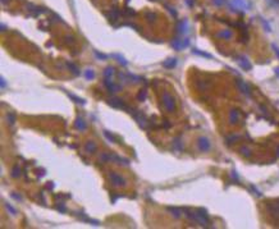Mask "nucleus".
<instances>
[{"label": "nucleus", "mask_w": 279, "mask_h": 229, "mask_svg": "<svg viewBox=\"0 0 279 229\" xmlns=\"http://www.w3.org/2000/svg\"><path fill=\"white\" fill-rule=\"evenodd\" d=\"M163 105H164V108L167 109L169 113H173V111H174V109H175L174 97H173L170 94L165 92V94L163 95Z\"/></svg>", "instance_id": "obj_1"}, {"label": "nucleus", "mask_w": 279, "mask_h": 229, "mask_svg": "<svg viewBox=\"0 0 279 229\" xmlns=\"http://www.w3.org/2000/svg\"><path fill=\"white\" fill-rule=\"evenodd\" d=\"M109 178H110L111 183L116 187H121V186H124L126 184V179L122 177V175H119L118 173H115V172H110L109 173Z\"/></svg>", "instance_id": "obj_2"}, {"label": "nucleus", "mask_w": 279, "mask_h": 229, "mask_svg": "<svg viewBox=\"0 0 279 229\" xmlns=\"http://www.w3.org/2000/svg\"><path fill=\"white\" fill-rule=\"evenodd\" d=\"M190 45V40L188 38H175L174 41L172 42V46L175 49V50H183L185 48H187Z\"/></svg>", "instance_id": "obj_3"}, {"label": "nucleus", "mask_w": 279, "mask_h": 229, "mask_svg": "<svg viewBox=\"0 0 279 229\" xmlns=\"http://www.w3.org/2000/svg\"><path fill=\"white\" fill-rule=\"evenodd\" d=\"M104 84L110 94L118 92V91L121 90V86H116V84L113 82V78H104Z\"/></svg>", "instance_id": "obj_4"}, {"label": "nucleus", "mask_w": 279, "mask_h": 229, "mask_svg": "<svg viewBox=\"0 0 279 229\" xmlns=\"http://www.w3.org/2000/svg\"><path fill=\"white\" fill-rule=\"evenodd\" d=\"M108 101H109V104H110L113 108H119V109H127V110H131V109L127 106L124 103H123V100H121V99H118V97L109 99Z\"/></svg>", "instance_id": "obj_5"}, {"label": "nucleus", "mask_w": 279, "mask_h": 229, "mask_svg": "<svg viewBox=\"0 0 279 229\" xmlns=\"http://www.w3.org/2000/svg\"><path fill=\"white\" fill-rule=\"evenodd\" d=\"M177 30H178V33H179V35L187 33V32H188V22H187L186 19L179 21L178 24H177Z\"/></svg>", "instance_id": "obj_6"}, {"label": "nucleus", "mask_w": 279, "mask_h": 229, "mask_svg": "<svg viewBox=\"0 0 279 229\" xmlns=\"http://www.w3.org/2000/svg\"><path fill=\"white\" fill-rule=\"evenodd\" d=\"M197 146H199V149L201 151H207L210 149V142H209V140L207 138H205V137H201V138H199V142H197Z\"/></svg>", "instance_id": "obj_7"}, {"label": "nucleus", "mask_w": 279, "mask_h": 229, "mask_svg": "<svg viewBox=\"0 0 279 229\" xmlns=\"http://www.w3.org/2000/svg\"><path fill=\"white\" fill-rule=\"evenodd\" d=\"M238 64L242 67L243 69H251V64H250V62H248V59L246 58V56H238Z\"/></svg>", "instance_id": "obj_8"}, {"label": "nucleus", "mask_w": 279, "mask_h": 229, "mask_svg": "<svg viewBox=\"0 0 279 229\" xmlns=\"http://www.w3.org/2000/svg\"><path fill=\"white\" fill-rule=\"evenodd\" d=\"M237 86H238V89L241 90L245 95H247V96H250V95H251V92H250V87L247 86V84L243 82V81L238 79V81H237Z\"/></svg>", "instance_id": "obj_9"}, {"label": "nucleus", "mask_w": 279, "mask_h": 229, "mask_svg": "<svg viewBox=\"0 0 279 229\" xmlns=\"http://www.w3.org/2000/svg\"><path fill=\"white\" fill-rule=\"evenodd\" d=\"M75 127L77 129H80V131H84V129L87 128V124H86V122H84L83 118L78 117L76 119V122H75Z\"/></svg>", "instance_id": "obj_10"}, {"label": "nucleus", "mask_w": 279, "mask_h": 229, "mask_svg": "<svg viewBox=\"0 0 279 229\" xmlns=\"http://www.w3.org/2000/svg\"><path fill=\"white\" fill-rule=\"evenodd\" d=\"M84 150H86L87 154H94L95 151H96V143H95L94 141H87V142L84 143Z\"/></svg>", "instance_id": "obj_11"}, {"label": "nucleus", "mask_w": 279, "mask_h": 229, "mask_svg": "<svg viewBox=\"0 0 279 229\" xmlns=\"http://www.w3.org/2000/svg\"><path fill=\"white\" fill-rule=\"evenodd\" d=\"M163 65L165 67V68H169V69L174 68V67L177 65V59H175V58H170V59H168V60H164Z\"/></svg>", "instance_id": "obj_12"}, {"label": "nucleus", "mask_w": 279, "mask_h": 229, "mask_svg": "<svg viewBox=\"0 0 279 229\" xmlns=\"http://www.w3.org/2000/svg\"><path fill=\"white\" fill-rule=\"evenodd\" d=\"M233 4H234L236 8H238V9H247L248 8V5H247V3L245 1V0H233Z\"/></svg>", "instance_id": "obj_13"}, {"label": "nucleus", "mask_w": 279, "mask_h": 229, "mask_svg": "<svg viewBox=\"0 0 279 229\" xmlns=\"http://www.w3.org/2000/svg\"><path fill=\"white\" fill-rule=\"evenodd\" d=\"M114 68L113 67H106L104 70V78H113V74H114Z\"/></svg>", "instance_id": "obj_14"}, {"label": "nucleus", "mask_w": 279, "mask_h": 229, "mask_svg": "<svg viewBox=\"0 0 279 229\" xmlns=\"http://www.w3.org/2000/svg\"><path fill=\"white\" fill-rule=\"evenodd\" d=\"M111 58L116 59V60H118V63H121L122 65H127V64H128V62H127L121 54H111Z\"/></svg>", "instance_id": "obj_15"}, {"label": "nucleus", "mask_w": 279, "mask_h": 229, "mask_svg": "<svg viewBox=\"0 0 279 229\" xmlns=\"http://www.w3.org/2000/svg\"><path fill=\"white\" fill-rule=\"evenodd\" d=\"M67 65H68V68L70 69V72H73V74H76V76L80 74V68L75 63H67Z\"/></svg>", "instance_id": "obj_16"}, {"label": "nucleus", "mask_w": 279, "mask_h": 229, "mask_svg": "<svg viewBox=\"0 0 279 229\" xmlns=\"http://www.w3.org/2000/svg\"><path fill=\"white\" fill-rule=\"evenodd\" d=\"M167 210H168L174 218H181V210L177 209V207H168Z\"/></svg>", "instance_id": "obj_17"}, {"label": "nucleus", "mask_w": 279, "mask_h": 229, "mask_svg": "<svg viewBox=\"0 0 279 229\" xmlns=\"http://www.w3.org/2000/svg\"><path fill=\"white\" fill-rule=\"evenodd\" d=\"M229 121H231L232 124H234V123L238 122V111L237 110H232L231 111V118H229Z\"/></svg>", "instance_id": "obj_18"}, {"label": "nucleus", "mask_w": 279, "mask_h": 229, "mask_svg": "<svg viewBox=\"0 0 279 229\" xmlns=\"http://www.w3.org/2000/svg\"><path fill=\"white\" fill-rule=\"evenodd\" d=\"M83 76L86 77V79L90 81V79H92L94 77H95V72H94L92 69H86V70L83 72Z\"/></svg>", "instance_id": "obj_19"}, {"label": "nucleus", "mask_w": 279, "mask_h": 229, "mask_svg": "<svg viewBox=\"0 0 279 229\" xmlns=\"http://www.w3.org/2000/svg\"><path fill=\"white\" fill-rule=\"evenodd\" d=\"M218 37H224V38H231L232 37V32L229 30H224L221 32L218 33Z\"/></svg>", "instance_id": "obj_20"}, {"label": "nucleus", "mask_w": 279, "mask_h": 229, "mask_svg": "<svg viewBox=\"0 0 279 229\" xmlns=\"http://www.w3.org/2000/svg\"><path fill=\"white\" fill-rule=\"evenodd\" d=\"M68 96L72 99V100H75V103H77V104H84V100L83 99H81V97H78V96H76V95H73V94H69L68 92Z\"/></svg>", "instance_id": "obj_21"}, {"label": "nucleus", "mask_w": 279, "mask_h": 229, "mask_svg": "<svg viewBox=\"0 0 279 229\" xmlns=\"http://www.w3.org/2000/svg\"><path fill=\"white\" fill-rule=\"evenodd\" d=\"M146 95H147V91H146V89L141 90L140 92H138V95H137V100H138V101H143L145 99H146Z\"/></svg>", "instance_id": "obj_22"}, {"label": "nucleus", "mask_w": 279, "mask_h": 229, "mask_svg": "<svg viewBox=\"0 0 279 229\" xmlns=\"http://www.w3.org/2000/svg\"><path fill=\"white\" fill-rule=\"evenodd\" d=\"M6 121H8V124L13 125L14 122H16V114H14V113H9V114L6 115Z\"/></svg>", "instance_id": "obj_23"}, {"label": "nucleus", "mask_w": 279, "mask_h": 229, "mask_svg": "<svg viewBox=\"0 0 279 229\" xmlns=\"http://www.w3.org/2000/svg\"><path fill=\"white\" fill-rule=\"evenodd\" d=\"M192 52H193V54H197V55H201V56H205V58H211L210 54H207V52H202V51L197 50V49H195Z\"/></svg>", "instance_id": "obj_24"}, {"label": "nucleus", "mask_w": 279, "mask_h": 229, "mask_svg": "<svg viewBox=\"0 0 279 229\" xmlns=\"http://www.w3.org/2000/svg\"><path fill=\"white\" fill-rule=\"evenodd\" d=\"M12 175L14 178H17V177H19L21 175V169L18 167H14L13 168V170H12Z\"/></svg>", "instance_id": "obj_25"}, {"label": "nucleus", "mask_w": 279, "mask_h": 229, "mask_svg": "<svg viewBox=\"0 0 279 229\" xmlns=\"http://www.w3.org/2000/svg\"><path fill=\"white\" fill-rule=\"evenodd\" d=\"M94 52H95V55H96L99 59H101V60H102V59H104V60H105V59H108V55L101 54V52H99L97 50H94Z\"/></svg>", "instance_id": "obj_26"}, {"label": "nucleus", "mask_w": 279, "mask_h": 229, "mask_svg": "<svg viewBox=\"0 0 279 229\" xmlns=\"http://www.w3.org/2000/svg\"><path fill=\"white\" fill-rule=\"evenodd\" d=\"M104 135H105V136L108 137V138H109V141H110V142H115V138H114V137H113V136H111V135H110V133H109L108 131H105V132H104Z\"/></svg>", "instance_id": "obj_27"}, {"label": "nucleus", "mask_w": 279, "mask_h": 229, "mask_svg": "<svg viewBox=\"0 0 279 229\" xmlns=\"http://www.w3.org/2000/svg\"><path fill=\"white\" fill-rule=\"evenodd\" d=\"M5 206H6V209H8L9 211H12V213H13V214H17V210H16V209H14V207H13V206H10V205H9V203H6V205H5Z\"/></svg>", "instance_id": "obj_28"}, {"label": "nucleus", "mask_w": 279, "mask_h": 229, "mask_svg": "<svg viewBox=\"0 0 279 229\" xmlns=\"http://www.w3.org/2000/svg\"><path fill=\"white\" fill-rule=\"evenodd\" d=\"M146 17L149 18L150 22H153V21L155 19V14H153V13H147V14H146Z\"/></svg>", "instance_id": "obj_29"}, {"label": "nucleus", "mask_w": 279, "mask_h": 229, "mask_svg": "<svg viewBox=\"0 0 279 229\" xmlns=\"http://www.w3.org/2000/svg\"><path fill=\"white\" fill-rule=\"evenodd\" d=\"M224 1H225V0H213V3H214V4L215 5H221V4H224Z\"/></svg>", "instance_id": "obj_30"}, {"label": "nucleus", "mask_w": 279, "mask_h": 229, "mask_svg": "<svg viewBox=\"0 0 279 229\" xmlns=\"http://www.w3.org/2000/svg\"><path fill=\"white\" fill-rule=\"evenodd\" d=\"M167 8H168V10H169V12H170V13L173 14V16H177V12H175V10H174V9H173V8H172V6H169V5H167Z\"/></svg>", "instance_id": "obj_31"}, {"label": "nucleus", "mask_w": 279, "mask_h": 229, "mask_svg": "<svg viewBox=\"0 0 279 229\" xmlns=\"http://www.w3.org/2000/svg\"><path fill=\"white\" fill-rule=\"evenodd\" d=\"M174 146L177 147L178 150H181V149H182V147H181V141H179V140H178V141H174Z\"/></svg>", "instance_id": "obj_32"}, {"label": "nucleus", "mask_w": 279, "mask_h": 229, "mask_svg": "<svg viewBox=\"0 0 279 229\" xmlns=\"http://www.w3.org/2000/svg\"><path fill=\"white\" fill-rule=\"evenodd\" d=\"M56 207H58V210H59V211H63V213H64V211L67 210L64 205H62V206H60V205H58V206H56Z\"/></svg>", "instance_id": "obj_33"}, {"label": "nucleus", "mask_w": 279, "mask_h": 229, "mask_svg": "<svg viewBox=\"0 0 279 229\" xmlns=\"http://www.w3.org/2000/svg\"><path fill=\"white\" fill-rule=\"evenodd\" d=\"M1 87H5V81H4V78H1Z\"/></svg>", "instance_id": "obj_34"}, {"label": "nucleus", "mask_w": 279, "mask_h": 229, "mask_svg": "<svg viewBox=\"0 0 279 229\" xmlns=\"http://www.w3.org/2000/svg\"><path fill=\"white\" fill-rule=\"evenodd\" d=\"M1 1H3V4H6V1H8V0H1Z\"/></svg>", "instance_id": "obj_35"}]
</instances>
